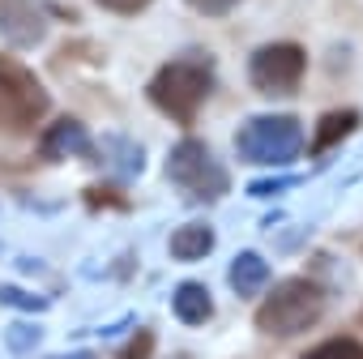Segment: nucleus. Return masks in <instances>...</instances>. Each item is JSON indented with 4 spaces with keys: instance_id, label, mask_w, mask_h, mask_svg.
Segmentation results:
<instances>
[{
    "instance_id": "f8f14e48",
    "label": "nucleus",
    "mask_w": 363,
    "mask_h": 359,
    "mask_svg": "<svg viewBox=\"0 0 363 359\" xmlns=\"http://www.w3.org/2000/svg\"><path fill=\"white\" fill-rule=\"evenodd\" d=\"M210 248H214V231L206 223H189L171 236V257L175 261H201V257H210Z\"/></svg>"
},
{
    "instance_id": "423d86ee",
    "label": "nucleus",
    "mask_w": 363,
    "mask_h": 359,
    "mask_svg": "<svg viewBox=\"0 0 363 359\" xmlns=\"http://www.w3.org/2000/svg\"><path fill=\"white\" fill-rule=\"evenodd\" d=\"M303 69H308L303 48L282 39V43H265V48L252 52V60H248V82H252L261 94H269V99H286V94L299 90Z\"/></svg>"
},
{
    "instance_id": "9d476101",
    "label": "nucleus",
    "mask_w": 363,
    "mask_h": 359,
    "mask_svg": "<svg viewBox=\"0 0 363 359\" xmlns=\"http://www.w3.org/2000/svg\"><path fill=\"white\" fill-rule=\"evenodd\" d=\"M171 312L184 321V325H206L214 316V299L201 282H179L175 295H171Z\"/></svg>"
},
{
    "instance_id": "6e6552de",
    "label": "nucleus",
    "mask_w": 363,
    "mask_h": 359,
    "mask_svg": "<svg viewBox=\"0 0 363 359\" xmlns=\"http://www.w3.org/2000/svg\"><path fill=\"white\" fill-rule=\"evenodd\" d=\"M0 31L18 48H35L43 39V18L30 9V0H0Z\"/></svg>"
},
{
    "instance_id": "2eb2a0df",
    "label": "nucleus",
    "mask_w": 363,
    "mask_h": 359,
    "mask_svg": "<svg viewBox=\"0 0 363 359\" xmlns=\"http://www.w3.org/2000/svg\"><path fill=\"white\" fill-rule=\"evenodd\" d=\"M154 342H158V338H154V329H137V333L120 346V355H116V359H154Z\"/></svg>"
},
{
    "instance_id": "39448f33",
    "label": "nucleus",
    "mask_w": 363,
    "mask_h": 359,
    "mask_svg": "<svg viewBox=\"0 0 363 359\" xmlns=\"http://www.w3.org/2000/svg\"><path fill=\"white\" fill-rule=\"evenodd\" d=\"M167 180H171L175 189H184L189 197H197V201H218L227 193V171H223V162L197 137H184V141L167 154Z\"/></svg>"
},
{
    "instance_id": "412c9836",
    "label": "nucleus",
    "mask_w": 363,
    "mask_h": 359,
    "mask_svg": "<svg viewBox=\"0 0 363 359\" xmlns=\"http://www.w3.org/2000/svg\"><path fill=\"white\" fill-rule=\"evenodd\" d=\"M171 359H193V355H171Z\"/></svg>"
},
{
    "instance_id": "f03ea898",
    "label": "nucleus",
    "mask_w": 363,
    "mask_h": 359,
    "mask_svg": "<svg viewBox=\"0 0 363 359\" xmlns=\"http://www.w3.org/2000/svg\"><path fill=\"white\" fill-rule=\"evenodd\" d=\"M48 107H52V99H48L43 82L26 65L0 52V133H9V137L30 133L48 116Z\"/></svg>"
},
{
    "instance_id": "9b49d317",
    "label": "nucleus",
    "mask_w": 363,
    "mask_h": 359,
    "mask_svg": "<svg viewBox=\"0 0 363 359\" xmlns=\"http://www.w3.org/2000/svg\"><path fill=\"white\" fill-rule=\"evenodd\" d=\"M354 128H359V111H354V107L325 111V120L316 124V137H312V154H325V150H333V145H337V141H346Z\"/></svg>"
},
{
    "instance_id": "aec40b11",
    "label": "nucleus",
    "mask_w": 363,
    "mask_h": 359,
    "mask_svg": "<svg viewBox=\"0 0 363 359\" xmlns=\"http://www.w3.org/2000/svg\"><path fill=\"white\" fill-rule=\"evenodd\" d=\"M56 359H99L94 350H69V355H56Z\"/></svg>"
},
{
    "instance_id": "1a4fd4ad",
    "label": "nucleus",
    "mask_w": 363,
    "mask_h": 359,
    "mask_svg": "<svg viewBox=\"0 0 363 359\" xmlns=\"http://www.w3.org/2000/svg\"><path fill=\"white\" fill-rule=\"evenodd\" d=\"M231 291L240 295V299H257V291H265L269 287V261L265 257H257V253H240L235 261H231Z\"/></svg>"
},
{
    "instance_id": "a211bd4d",
    "label": "nucleus",
    "mask_w": 363,
    "mask_h": 359,
    "mask_svg": "<svg viewBox=\"0 0 363 359\" xmlns=\"http://www.w3.org/2000/svg\"><path fill=\"white\" fill-rule=\"evenodd\" d=\"M189 5L197 9V13H206V18H218V13H227L235 0H189Z\"/></svg>"
},
{
    "instance_id": "f3484780",
    "label": "nucleus",
    "mask_w": 363,
    "mask_h": 359,
    "mask_svg": "<svg viewBox=\"0 0 363 359\" xmlns=\"http://www.w3.org/2000/svg\"><path fill=\"white\" fill-rule=\"evenodd\" d=\"M291 184H295V175H274V180H261V184L252 180L248 193H252V197H269V193H282V189H291Z\"/></svg>"
},
{
    "instance_id": "20e7f679",
    "label": "nucleus",
    "mask_w": 363,
    "mask_h": 359,
    "mask_svg": "<svg viewBox=\"0 0 363 359\" xmlns=\"http://www.w3.org/2000/svg\"><path fill=\"white\" fill-rule=\"evenodd\" d=\"M303 150V133L295 116H252L235 133V154L257 167H282L295 162Z\"/></svg>"
},
{
    "instance_id": "0eeeda50",
    "label": "nucleus",
    "mask_w": 363,
    "mask_h": 359,
    "mask_svg": "<svg viewBox=\"0 0 363 359\" xmlns=\"http://www.w3.org/2000/svg\"><path fill=\"white\" fill-rule=\"evenodd\" d=\"M86 150H90V133H86V124L73 120V116H56L52 128L43 133V145H39V154H43L48 162H65V158H73V154H86Z\"/></svg>"
},
{
    "instance_id": "f257e3e1",
    "label": "nucleus",
    "mask_w": 363,
    "mask_h": 359,
    "mask_svg": "<svg viewBox=\"0 0 363 359\" xmlns=\"http://www.w3.org/2000/svg\"><path fill=\"white\" fill-rule=\"evenodd\" d=\"M320 312H325V287L312 278H286L257 308V329L269 338H299L320 321Z\"/></svg>"
},
{
    "instance_id": "4468645a",
    "label": "nucleus",
    "mask_w": 363,
    "mask_h": 359,
    "mask_svg": "<svg viewBox=\"0 0 363 359\" xmlns=\"http://www.w3.org/2000/svg\"><path fill=\"white\" fill-rule=\"evenodd\" d=\"M5 342H9V350H35V346L43 342V329H39V325L18 321V325H9V329H5Z\"/></svg>"
},
{
    "instance_id": "ddd939ff",
    "label": "nucleus",
    "mask_w": 363,
    "mask_h": 359,
    "mask_svg": "<svg viewBox=\"0 0 363 359\" xmlns=\"http://www.w3.org/2000/svg\"><path fill=\"white\" fill-rule=\"evenodd\" d=\"M299 359H363V342H354V338H329V342L303 350Z\"/></svg>"
},
{
    "instance_id": "7ed1b4c3",
    "label": "nucleus",
    "mask_w": 363,
    "mask_h": 359,
    "mask_svg": "<svg viewBox=\"0 0 363 359\" xmlns=\"http://www.w3.org/2000/svg\"><path fill=\"white\" fill-rule=\"evenodd\" d=\"M210 69L206 65H193V60H171L154 73L150 82V103L171 116L175 124H193L201 103L210 99Z\"/></svg>"
},
{
    "instance_id": "dca6fc26",
    "label": "nucleus",
    "mask_w": 363,
    "mask_h": 359,
    "mask_svg": "<svg viewBox=\"0 0 363 359\" xmlns=\"http://www.w3.org/2000/svg\"><path fill=\"white\" fill-rule=\"evenodd\" d=\"M0 304L22 308V312H43V308H48L43 295H30V291H22V287H0Z\"/></svg>"
},
{
    "instance_id": "6ab92c4d",
    "label": "nucleus",
    "mask_w": 363,
    "mask_h": 359,
    "mask_svg": "<svg viewBox=\"0 0 363 359\" xmlns=\"http://www.w3.org/2000/svg\"><path fill=\"white\" fill-rule=\"evenodd\" d=\"M103 9H111V13H141L150 0H99Z\"/></svg>"
}]
</instances>
